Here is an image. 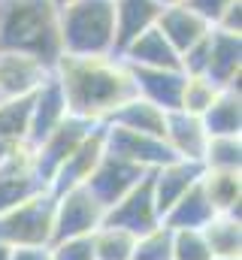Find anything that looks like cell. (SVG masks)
I'll return each instance as SVG.
<instances>
[{"label":"cell","mask_w":242,"mask_h":260,"mask_svg":"<svg viewBox=\"0 0 242 260\" xmlns=\"http://www.w3.org/2000/svg\"><path fill=\"white\" fill-rule=\"evenodd\" d=\"M9 254H12V248L6 242H0V260H9Z\"/></svg>","instance_id":"obj_36"},{"label":"cell","mask_w":242,"mask_h":260,"mask_svg":"<svg viewBox=\"0 0 242 260\" xmlns=\"http://www.w3.org/2000/svg\"><path fill=\"white\" fill-rule=\"evenodd\" d=\"M233 3H236V0H185V6H188V9H194V12H197L209 27H215Z\"/></svg>","instance_id":"obj_33"},{"label":"cell","mask_w":242,"mask_h":260,"mask_svg":"<svg viewBox=\"0 0 242 260\" xmlns=\"http://www.w3.org/2000/svg\"><path fill=\"white\" fill-rule=\"evenodd\" d=\"M97 127V124H91V121H85V118H76V115H67L64 121H60L58 127L52 130L40 145H34L31 148V160H34V170H37V176L43 179V185L49 188V182H52V176L58 173V167L79 148V142L91 133V130Z\"/></svg>","instance_id":"obj_6"},{"label":"cell","mask_w":242,"mask_h":260,"mask_svg":"<svg viewBox=\"0 0 242 260\" xmlns=\"http://www.w3.org/2000/svg\"><path fill=\"white\" fill-rule=\"evenodd\" d=\"M52 3H55V6H58V9H60V6H67L70 0H52Z\"/></svg>","instance_id":"obj_38"},{"label":"cell","mask_w":242,"mask_h":260,"mask_svg":"<svg viewBox=\"0 0 242 260\" xmlns=\"http://www.w3.org/2000/svg\"><path fill=\"white\" fill-rule=\"evenodd\" d=\"M212 218H215V209L209 206V200H206L200 182H197L188 194H182L179 200L170 206V212L164 215L161 224L170 227V230H203Z\"/></svg>","instance_id":"obj_25"},{"label":"cell","mask_w":242,"mask_h":260,"mask_svg":"<svg viewBox=\"0 0 242 260\" xmlns=\"http://www.w3.org/2000/svg\"><path fill=\"white\" fill-rule=\"evenodd\" d=\"M55 79L67 97V109L76 118L103 124L127 97H133L130 67L118 55L106 58H70L60 55L55 64Z\"/></svg>","instance_id":"obj_1"},{"label":"cell","mask_w":242,"mask_h":260,"mask_svg":"<svg viewBox=\"0 0 242 260\" xmlns=\"http://www.w3.org/2000/svg\"><path fill=\"white\" fill-rule=\"evenodd\" d=\"M161 34H164V40L176 49V52H185V49H191L194 43H200L212 27L194 12V9H188L185 3H176V6H164L161 9V15H158V24H155Z\"/></svg>","instance_id":"obj_19"},{"label":"cell","mask_w":242,"mask_h":260,"mask_svg":"<svg viewBox=\"0 0 242 260\" xmlns=\"http://www.w3.org/2000/svg\"><path fill=\"white\" fill-rule=\"evenodd\" d=\"M112 6H115V55L130 40H136L139 34L155 27L158 15L164 9L155 0H112Z\"/></svg>","instance_id":"obj_20"},{"label":"cell","mask_w":242,"mask_h":260,"mask_svg":"<svg viewBox=\"0 0 242 260\" xmlns=\"http://www.w3.org/2000/svg\"><path fill=\"white\" fill-rule=\"evenodd\" d=\"M200 188L215 209V215H233L239 218L242 203V173H227V170H203L200 173Z\"/></svg>","instance_id":"obj_23"},{"label":"cell","mask_w":242,"mask_h":260,"mask_svg":"<svg viewBox=\"0 0 242 260\" xmlns=\"http://www.w3.org/2000/svg\"><path fill=\"white\" fill-rule=\"evenodd\" d=\"M200 173H203L200 164L179 160V157L148 173V176H152V191H155V206H158V212H161V221H164V215L170 212V206L200 182Z\"/></svg>","instance_id":"obj_16"},{"label":"cell","mask_w":242,"mask_h":260,"mask_svg":"<svg viewBox=\"0 0 242 260\" xmlns=\"http://www.w3.org/2000/svg\"><path fill=\"white\" fill-rule=\"evenodd\" d=\"M40 191H46V185H43V179L34 170L31 148L15 151V154L0 160V215L15 209L18 203L31 200Z\"/></svg>","instance_id":"obj_11"},{"label":"cell","mask_w":242,"mask_h":260,"mask_svg":"<svg viewBox=\"0 0 242 260\" xmlns=\"http://www.w3.org/2000/svg\"><path fill=\"white\" fill-rule=\"evenodd\" d=\"M0 52L31 55L46 67L58 64V6L52 0H0Z\"/></svg>","instance_id":"obj_2"},{"label":"cell","mask_w":242,"mask_h":260,"mask_svg":"<svg viewBox=\"0 0 242 260\" xmlns=\"http://www.w3.org/2000/svg\"><path fill=\"white\" fill-rule=\"evenodd\" d=\"M133 76V91L136 97L155 103L164 112L179 109L182 88H185V73L182 70H145V67H130Z\"/></svg>","instance_id":"obj_15"},{"label":"cell","mask_w":242,"mask_h":260,"mask_svg":"<svg viewBox=\"0 0 242 260\" xmlns=\"http://www.w3.org/2000/svg\"><path fill=\"white\" fill-rule=\"evenodd\" d=\"M133 242L136 236L124 233L118 227H97L91 233V245H94V260H130L133 257Z\"/></svg>","instance_id":"obj_28"},{"label":"cell","mask_w":242,"mask_h":260,"mask_svg":"<svg viewBox=\"0 0 242 260\" xmlns=\"http://www.w3.org/2000/svg\"><path fill=\"white\" fill-rule=\"evenodd\" d=\"M60 55L106 58L115 55V6L112 0H70L58 9Z\"/></svg>","instance_id":"obj_3"},{"label":"cell","mask_w":242,"mask_h":260,"mask_svg":"<svg viewBox=\"0 0 242 260\" xmlns=\"http://www.w3.org/2000/svg\"><path fill=\"white\" fill-rule=\"evenodd\" d=\"M118 58L127 67H145V70H182L179 52L164 40L158 27H148L136 40H130L118 52Z\"/></svg>","instance_id":"obj_18"},{"label":"cell","mask_w":242,"mask_h":260,"mask_svg":"<svg viewBox=\"0 0 242 260\" xmlns=\"http://www.w3.org/2000/svg\"><path fill=\"white\" fill-rule=\"evenodd\" d=\"M103 154H106V139H103V124H97L79 142V148L58 167V173L49 182V191L52 194H64L70 188H82L88 182V176L94 173V167L100 164Z\"/></svg>","instance_id":"obj_12"},{"label":"cell","mask_w":242,"mask_h":260,"mask_svg":"<svg viewBox=\"0 0 242 260\" xmlns=\"http://www.w3.org/2000/svg\"><path fill=\"white\" fill-rule=\"evenodd\" d=\"M103 224L118 227L130 236H142V233H148L161 224V212L155 206V191H152V176L148 173L139 179L136 188H130L115 206L106 209Z\"/></svg>","instance_id":"obj_7"},{"label":"cell","mask_w":242,"mask_h":260,"mask_svg":"<svg viewBox=\"0 0 242 260\" xmlns=\"http://www.w3.org/2000/svg\"><path fill=\"white\" fill-rule=\"evenodd\" d=\"M130 260H173V230L158 224L155 230L136 236Z\"/></svg>","instance_id":"obj_30"},{"label":"cell","mask_w":242,"mask_h":260,"mask_svg":"<svg viewBox=\"0 0 242 260\" xmlns=\"http://www.w3.org/2000/svg\"><path fill=\"white\" fill-rule=\"evenodd\" d=\"M155 3H161V6H176V3H185V0H155Z\"/></svg>","instance_id":"obj_37"},{"label":"cell","mask_w":242,"mask_h":260,"mask_svg":"<svg viewBox=\"0 0 242 260\" xmlns=\"http://www.w3.org/2000/svg\"><path fill=\"white\" fill-rule=\"evenodd\" d=\"M164 142L170 145V151L179 157V160H191V164H200L203 160V151H206V130L203 121L197 115H188L182 109L167 112V124H164Z\"/></svg>","instance_id":"obj_17"},{"label":"cell","mask_w":242,"mask_h":260,"mask_svg":"<svg viewBox=\"0 0 242 260\" xmlns=\"http://www.w3.org/2000/svg\"><path fill=\"white\" fill-rule=\"evenodd\" d=\"M103 215H106V209L91 197L85 185L55 194V236H52V242L91 236L97 227H103Z\"/></svg>","instance_id":"obj_5"},{"label":"cell","mask_w":242,"mask_h":260,"mask_svg":"<svg viewBox=\"0 0 242 260\" xmlns=\"http://www.w3.org/2000/svg\"><path fill=\"white\" fill-rule=\"evenodd\" d=\"M27 118L31 97L0 100V160L27 148Z\"/></svg>","instance_id":"obj_24"},{"label":"cell","mask_w":242,"mask_h":260,"mask_svg":"<svg viewBox=\"0 0 242 260\" xmlns=\"http://www.w3.org/2000/svg\"><path fill=\"white\" fill-rule=\"evenodd\" d=\"M9 260H52V251L49 245H18L12 248Z\"/></svg>","instance_id":"obj_35"},{"label":"cell","mask_w":242,"mask_h":260,"mask_svg":"<svg viewBox=\"0 0 242 260\" xmlns=\"http://www.w3.org/2000/svg\"><path fill=\"white\" fill-rule=\"evenodd\" d=\"M206 136H242V94L239 88H221L212 106L200 115Z\"/></svg>","instance_id":"obj_22"},{"label":"cell","mask_w":242,"mask_h":260,"mask_svg":"<svg viewBox=\"0 0 242 260\" xmlns=\"http://www.w3.org/2000/svg\"><path fill=\"white\" fill-rule=\"evenodd\" d=\"M173 260H212L203 230H173Z\"/></svg>","instance_id":"obj_31"},{"label":"cell","mask_w":242,"mask_h":260,"mask_svg":"<svg viewBox=\"0 0 242 260\" xmlns=\"http://www.w3.org/2000/svg\"><path fill=\"white\" fill-rule=\"evenodd\" d=\"M218 91H221V88H215L206 76H188V79H185V88H182L179 109L188 112V115H197V118H200V115L212 106V100L218 97Z\"/></svg>","instance_id":"obj_29"},{"label":"cell","mask_w":242,"mask_h":260,"mask_svg":"<svg viewBox=\"0 0 242 260\" xmlns=\"http://www.w3.org/2000/svg\"><path fill=\"white\" fill-rule=\"evenodd\" d=\"M200 167L242 173V136H209Z\"/></svg>","instance_id":"obj_27"},{"label":"cell","mask_w":242,"mask_h":260,"mask_svg":"<svg viewBox=\"0 0 242 260\" xmlns=\"http://www.w3.org/2000/svg\"><path fill=\"white\" fill-rule=\"evenodd\" d=\"M218 30H227V34H239L242 37V0H236L227 12H224V18L215 24Z\"/></svg>","instance_id":"obj_34"},{"label":"cell","mask_w":242,"mask_h":260,"mask_svg":"<svg viewBox=\"0 0 242 260\" xmlns=\"http://www.w3.org/2000/svg\"><path fill=\"white\" fill-rule=\"evenodd\" d=\"M242 73V37L212 27L209 30V58H206V79L215 88H239Z\"/></svg>","instance_id":"obj_14"},{"label":"cell","mask_w":242,"mask_h":260,"mask_svg":"<svg viewBox=\"0 0 242 260\" xmlns=\"http://www.w3.org/2000/svg\"><path fill=\"white\" fill-rule=\"evenodd\" d=\"M142 176H145V170H139L136 164H127V160H121V157H115V154L106 151V154L100 157V164L94 167V173L88 176L85 188L91 191V197H94L103 209H109V206H115L130 188H136Z\"/></svg>","instance_id":"obj_9"},{"label":"cell","mask_w":242,"mask_h":260,"mask_svg":"<svg viewBox=\"0 0 242 260\" xmlns=\"http://www.w3.org/2000/svg\"><path fill=\"white\" fill-rule=\"evenodd\" d=\"M55 236V194L46 188L15 209L0 215V242L18 245H52Z\"/></svg>","instance_id":"obj_4"},{"label":"cell","mask_w":242,"mask_h":260,"mask_svg":"<svg viewBox=\"0 0 242 260\" xmlns=\"http://www.w3.org/2000/svg\"><path fill=\"white\" fill-rule=\"evenodd\" d=\"M52 73H55L52 67L31 55L0 52V100H18L37 94Z\"/></svg>","instance_id":"obj_10"},{"label":"cell","mask_w":242,"mask_h":260,"mask_svg":"<svg viewBox=\"0 0 242 260\" xmlns=\"http://www.w3.org/2000/svg\"><path fill=\"white\" fill-rule=\"evenodd\" d=\"M203 236L209 242L212 260H242V221L233 215H215Z\"/></svg>","instance_id":"obj_26"},{"label":"cell","mask_w":242,"mask_h":260,"mask_svg":"<svg viewBox=\"0 0 242 260\" xmlns=\"http://www.w3.org/2000/svg\"><path fill=\"white\" fill-rule=\"evenodd\" d=\"M70 115L67 109V97L60 91L55 73L43 82V88L37 94H31V118H27V148L40 145L60 121Z\"/></svg>","instance_id":"obj_13"},{"label":"cell","mask_w":242,"mask_h":260,"mask_svg":"<svg viewBox=\"0 0 242 260\" xmlns=\"http://www.w3.org/2000/svg\"><path fill=\"white\" fill-rule=\"evenodd\" d=\"M52 260H94L91 236H76V239H58L49 245Z\"/></svg>","instance_id":"obj_32"},{"label":"cell","mask_w":242,"mask_h":260,"mask_svg":"<svg viewBox=\"0 0 242 260\" xmlns=\"http://www.w3.org/2000/svg\"><path fill=\"white\" fill-rule=\"evenodd\" d=\"M103 139H106V151L115 154L127 164H136L139 170L152 173L170 160H176V154L170 151V145L161 136H148V133H133L124 127L103 124Z\"/></svg>","instance_id":"obj_8"},{"label":"cell","mask_w":242,"mask_h":260,"mask_svg":"<svg viewBox=\"0 0 242 260\" xmlns=\"http://www.w3.org/2000/svg\"><path fill=\"white\" fill-rule=\"evenodd\" d=\"M103 124H112V127H124L133 130V133H148V136H161L164 139V124H167V112L158 109L155 103L142 100V97H127L118 109L103 121Z\"/></svg>","instance_id":"obj_21"}]
</instances>
